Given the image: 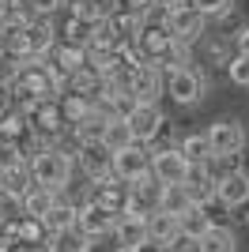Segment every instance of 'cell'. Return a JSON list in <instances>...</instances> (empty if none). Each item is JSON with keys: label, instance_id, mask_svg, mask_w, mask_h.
I'll use <instances>...</instances> for the list:
<instances>
[{"label": "cell", "instance_id": "4316f807", "mask_svg": "<svg viewBox=\"0 0 249 252\" xmlns=\"http://www.w3.org/2000/svg\"><path fill=\"white\" fill-rule=\"evenodd\" d=\"M189 207H193V203H189L181 185H163V189H159V211H166V215L177 219V215H185Z\"/></svg>", "mask_w": 249, "mask_h": 252}, {"label": "cell", "instance_id": "4dcf8cb0", "mask_svg": "<svg viewBox=\"0 0 249 252\" xmlns=\"http://www.w3.org/2000/svg\"><path fill=\"white\" fill-rule=\"evenodd\" d=\"M61 34H64V42H68V45H80V49H87V45H91V38H94V27L68 15V23H64V31H61Z\"/></svg>", "mask_w": 249, "mask_h": 252}, {"label": "cell", "instance_id": "d6a6232c", "mask_svg": "<svg viewBox=\"0 0 249 252\" xmlns=\"http://www.w3.org/2000/svg\"><path fill=\"white\" fill-rule=\"evenodd\" d=\"M227 75H230V83H234V87L249 91V57H238V53H234V61L227 64Z\"/></svg>", "mask_w": 249, "mask_h": 252}, {"label": "cell", "instance_id": "603a6c76", "mask_svg": "<svg viewBox=\"0 0 249 252\" xmlns=\"http://www.w3.org/2000/svg\"><path fill=\"white\" fill-rule=\"evenodd\" d=\"M42 226L49 230V237H53V233H68V230H76V203L57 200V203H53V211L42 219Z\"/></svg>", "mask_w": 249, "mask_h": 252}, {"label": "cell", "instance_id": "8992f818", "mask_svg": "<svg viewBox=\"0 0 249 252\" xmlns=\"http://www.w3.org/2000/svg\"><path fill=\"white\" fill-rule=\"evenodd\" d=\"M151 177H155L159 185H185L189 162L181 158V151H177V147L151 151Z\"/></svg>", "mask_w": 249, "mask_h": 252}, {"label": "cell", "instance_id": "f35d334b", "mask_svg": "<svg viewBox=\"0 0 249 252\" xmlns=\"http://www.w3.org/2000/svg\"><path fill=\"white\" fill-rule=\"evenodd\" d=\"M136 252H170V249H166V245H159V241H151V237H147V241L140 245V249H136Z\"/></svg>", "mask_w": 249, "mask_h": 252}, {"label": "cell", "instance_id": "8fae6325", "mask_svg": "<svg viewBox=\"0 0 249 252\" xmlns=\"http://www.w3.org/2000/svg\"><path fill=\"white\" fill-rule=\"evenodd\" d=\"M19 34H23V45H27L31 61H45L57 49V27H53V19H31V27H23Z\"/></svg>", "mask_w": 249, "mask_h": 252}, {"label": "cell", "instance_id": "ffe728a7", "mask_svg": "<svg viewBox=\"0 0 249 252\" xmlns=\"http://www.w3.org/2000/svg\"><path fill=\"white\" fill-rule=\"evenodd\" d=\"M174 45V38L166 34V27H144V34H140V42H136V49L144 53V61L159 64L163 61V53Z\"/></svg>", "mask_w": 249, "mask_h": 252}, {"label": "cell", "instance_id": "30bf717a", "mask_svg": "<svg viewBox=\"0 0 249 252\" xmlns=\"http://www.w3.org/2000/svg\"><path fill=\"white\" fill-rule=\"evenodd\" d=\"M215 185H219V173H215V162L208 166H189V177H185V196L193 207H204V203L215 200Z\"/></svg>", "mask_w": 249, "mask_h": 252}, {"label": "cell", "instance_id": "cb8c5ba5", "mask_svg": "<svg viewBox=\"0 0 249 252\" xmlns=\"http://www.w3.org/2000/svg\"><path fill=\"white\" fill-rule=\"evenodd\" d=\"M177 226H181V241H200L211 230V219L204 215V207H189L185 215H177Z\"/></svg>", "mask_w": 249, "mask_h": 252}, {"label": "cell", "instance_id": "44dd1931", "mask_svg": "<svg viewBox=\"0 0 249 252\" xmlns=\"http://www.w3.org/2000/svg\"><path fill=\"white\" fill-rule=\"evenodd\" d=\"M110 31H114V38L117 42H140V34H144V15H132V11H114V15H110Z\"/></svg>", "mask_w": 249, "mask_h": 252}, {"label": "cell", "instance_id": "e0dca14e", "mask_svg": "<svg viewBox=\"0 0 249 252\" xmlns=\"http://www.w3.org/2000/svg\"><path fill=\"white\" fill-rule=\"evenodd\" d=\"M61 200V196H57V192H49V189H38V185H31V189L23 192V200H19V215L23 219H45V215H49L53 211V203Z\"/></svg>", "mask_w": 249, "mask_h": 252}, {"label": "cell", "instance_id": "e575fe53", "mask_svg": "<svg viewBox=\"0 0 249 252\" xmlns=\"http://www.w3.org/2000/svg\"><path fill=\"white\" fill-rule=\"evenodd\" d=\"M23 4L31 8L34 19H53V15H57V8H61L64 0H23Z\"/></svg>", "mask_w": 249, "mask_h": 252}, {"label": "cell", "instance_id": "8d00e7d4", "mask_svg": "<svg viewBox=\"0 0 249 252\" xmlns=\"http://www.w3.org/2000/svg\"><path fill=\"white\" fill-rule=\"evenodd\" d=\"M124 11H132V15H147V11L155 8V0H121Z\"/></svg>", "mask_w": 249, "mask_h": 252}, {"label": "cell", "instance_id": "52a82bcc", "mask_svg": "<svg viewBox=\"0 0 249 252\" xmlns=\"http://www.w3.org/2000/svg\"><path fill=\"white\" fill-rule=\"evenodd\" d=\"M215 200H219L223 211L246 207V203H249V173H246V169H227V173H219Z\"/></svg>", "mask_w": 249, "mask_h": 252}, {"label": "cell", "instance_id": "7a4b0ae2", "mask_svg": "<svg viewBox=\"0 0 249 252\" xmlns=\"http://www.w3.org/2000/svg\"><path fill=\"white\" fill-rule=\"evenodd\" d=\"M208 147H211V158H238L249 143V128L242 125L238 117H215L204 132Z\"/></svg>", "mask_w": 249, "mask_h": 252}, {"label": "cell", "instance_id": "9c48e42d", "mask_svg": "<svg viewBox=\"0 0 249 252\" xmlns=\"http://www.w3.org/2000/svg\"><path fill=\"white\" fill-rule=\"evenodd\" d=\"M166 91V75L159 64H140L132 75H128V94L136 98V102H159V94Z\"/></svg>", "mask_w": 249, "mask_h": 252}, {"label": "cell", "instance_id": "ee69618b", "mask_svg": "<svg viewBox=\"0 0 249 252\" xmlns=\"http://www.w3.org/2000/svg\"><path fill=\"white\" fill-rule=\"evenodd\" d=\"M114 252H136V249H114Z\"/></svg>", "mask_w": 249, "mask_h": 252}, {"label": "cell", "instance_id": "b9f144b4", "mask_svg": "<svg viewBox=\"0 0 249 252\" xmlns=\"http://www.w3.org/2000/svg\"><path fill=\"white\" fill-rule=\"evenodd\" d=\"M8 211H11V200H4V196H0V222L8 219Z\"/></svg>", "mask_w": 249, "mask_h": 252}, {"label": "cell", "instance_id": "7bdbcfd3", "mask_svg": "<svg viewBox=\"0 0 249 252\" xmlns=\"http://www.w3.org/2000/svg\"><path fill=\"white\" fill-rule=\"evenodd\" d=\"M15 252H45V249H23V245H15Z\"/></svg>", "mask_w": 249, "mask_h": 252}, {"label": "cell", "instance_id": "277c9868", "mask_svg": "<svg viewBox=\"0 0 249 252\" xmlns=\"http://www.w3.org/2000/svg\"><path fill=\"white\" fill-rule=\"evenodd\" d=\"M166 34H170L177 45H189V49H193L197 42H204L208 19L200 15V11H193L189 4H181V8L166 11Z\"/></svg>", "mask_w": 249, "mask_h": 252}, {"label": "cell", "instance_id": "f546056e", "mask_svg": "<svg viewBox=\"0 0 249 252\" xmlns=\"http://www.w3.org/2000/svg\"><path fill=\"white\" fill-rule=\"evenodd\" d=\"M61 113H64V125L72 128V125H80V121H87V117H91V102H87V98H80V94H64V98H61Z\"/></svg>", "mask_w": 249, "mask_h": 252}, {"label": "cell", "instance_id": "7402d4cb", "mask_svg": "<svg viewBox=\"0 0 249 252\" xmlns=\"http://www.w3.org/2000/svg\"><path fill=\"white\" fill-rule=\"evenodd\" d=\"M177 151H181V158H185L189 166H208V162H211V147H208L204 132H189V136H181Z\"/></svg>", "mask_w": 249, "mask_h": 252}, {"label": "cell", "instance_id": "d4e9b609", "mask_svg": "<svg viewBox=\"0 0 249 252\" xmlns=\"http://www.w3.org/2000/svg\"><path fill=\"white\" fill-rule=\"evenodd\" d=\"M102 136H106V117H98V113H91L87 121L72 125L76 147H94V143H102Z\"/></svg>", "mask_w": 249, "mask_h": 252}, {"label": "cell", "instance_id": "d590c367", "mask_svg": "<svg viewBox=\"0 0 249 252\" xmlns=\"http://www.w3.org/2000/svg\"><path fill=\"white\" fill-rule=\"evenodd\" d=\"M15 162H23V158L15 155V147H11L8 139H0V173H4L8 166H15Z\"/></svg>", "mask_w": 249, "mask_h": 252}, {"label": "cell", "instance_id": "9a60e30c", "mask_svg": "<svg viewBox=\"0 0 249 252\" xmlns=\"http://www.w3.org/2000/svg\"><path fill=\"white\" fill-rule=\"evenodd\" d=\"M114 237H117V249H140V245L147 241V219L144 215H132V211L117 215Z\"/></svg>", "mask_w": 249, "mask_h": 252}, {"label": "cell", "instance_id": "f6af8a7d", "mask_svg": "<svg viewBox=\"0 0 249 252\" xmlns=\"http://www.w3.org/2000/svg\"><path fill=\"white\" fill-rule=\"evenodd\" d=\"M64 4H80V0H64Z\"/></svg>", "mask_w": 249, "mask_h": 252}, {"label": "cell", "instance_id": "6da1fadb", "mask_svg": "<svg viewBox=\"0 0 249 252\" xmlns=\"http://www.w3.org/2000/svg\"><path fill=\"white\" fill-rule=\"evenodd\" d=\"M27 169H31V185H38V189H49L57 192V196H64L68 192V185H72V155H64L61 147L53 151H38V155L27 162Z\"/></svg>", "mask_w": 249, "mask_h": 252}, {"label": "cell", "instance_id": "d6986e66", "mask_svg": "<svg viewBox=\"0 0 249 252\" xmlns=\"http://www.w3.org/2000/svg\"><path fill=\"white\" fill-rule=\"evenodd\" d=\"M27 189H31V169H27V162H15V166H8L0 173V196L11 200L15 207H19V200H23Z\"/></svg>", "mask_w": 249, "mask_h": 252}, {"label": "cell", "instance_id": "ba28073f", "mask_svg": "<svg viewBox=\"0 0 249 252\" xmlns=\"http://www.w3.org/2000/svg\"><path fill=\"white\" fill-rule=\"evenodd\" d=\"M110 169H114V177L121 181V185H128V181H136V177H147V173H151V151L132 143V147H124V151L114 155V166Z\"/></svg>", "mask_w": 249, "mask_h": 252}, {"label": "cell", "instance_id": "5b68a950", "mask_svg": "<svg viewBox=\"0 0 249 252\" xmlns=\"http://www.w3.org/2000/svg\"><path fill=\"white\" fill-rule=\"evenodd\" d=\"M204 91H208V79H204V72H200L197 64L166 75V94L174 98L177 105H197L200 98H204Z\"/></svg>", "mask_w": 249, "mask_h": 252}, {"label": "cell", "instance_id": "ac0fdd59", "mask_svg": "<svg viewBox=\"0 0 249 252\" xmlns=\"http://www.w3.org/2000/svg\"><path fill=\"white\" fill-rule=\"evenodd\" d=\"M147 237L159 241V245H166V249H177V241H181V226H177L174 215L155 211V215H147Z\"/></svg>", "mask_w": 249, "mask_h": 252}, {"label": "cell", "instance_id": "60d3db41", "mask_svg": "<svg viewBox=\"0 0 249 252\" xmlns=\"http://www.w3.org/2000/svg\"><path fill=\"white\" fill-rule=\"evenodd\" d=\"M0 252H15V241H11L8 233H0Z\"/></svg>", "mask_w": 249, "mask_h": 252}, {"label": "cell", "instance_id": "7dc6e473", "mask_svg": "<svg viewBox=\"0 0 249 252\" xmlns=\"http://www.w3.org/2000/svg\"><path fill=\"white\" fill-rule=\"evenodd\" d=\"M170 252H181V249H170Z\"/></svg>", "mask_w": 249, "mask_h": 252}, {"label": "cell", "instance_id": "2e32d148", "mask_svg": "<svg viewBox=\"0 0 249 252\" xmlns=\"http://www.w3.org/2000/svg\"><path fill=\"white\" fill-rule=\"evenodd\" d=\"M53 57V72L64 75V79H72L76 72H83L87 68V49H80V45H68V42H57V49L49 53Z\"/></svg>", "mask_w": 249, "mask_h": 252}, {"label": "cell", "instance_id": "7c38bea8", "mask_svg": "<svg viewBox=\"0 0 249 252\" xmlns=\"http://www.w3.org/2000/svg\"><path fill=\"white\" fill-rule=\"evenodd\" d=\"M72 166L76 169H83V177L91 181H102V177H110L114 173V155L102 147V143H94V147H76V155H72Z\"/></svg>", "mask_w": 249, "mask_h": 252}, {"label": "cell", "instance_id": "5bb4252c", "mask_svg": "<svg viewBox=\"0 0 249 252\" xmlns=\"http://www.w3.org/2000/svg\"><path fill=\"white\" fill-rule=\"evenodd\" d=\"M181 252H234L238 249V237L227 222H211V230L200 237V241H177Z\"/></svg>", "mask_w": 249, "mask_h": 252}, {"label": "cell", "instance_id": "ab89813d", "mask_svg": "<svg viewBox=\"0 0 249 252\" xmlns=\"http://www.w3.org/2000/svg\"><path fill=\"white\" fill-rule=\"evenodd\" d=\"M181 4H189V0H155V8H163V11H174Z\"/></svg>", "mask_w": 249, "mask_h": 252}, {"label": "cell", "instance_id": "1f68e13d", "mask_svg": "<svg viewBox=\"0 0 249 252\" xmlns=\"http://www.w3.org/2000/svg\"><path fill=\"white\" fill-rule=\"evenodd\" d=\"M189 8L200 11L204 19H227L234 11V0H189Z\"/></svg>", "mask_w": 249, "mask_h": 252}, {"label": "cell", "instance_id": "3957f363", "mask_svg": "<svg viewBox=\"0 0 249 252\" xmlns=\"http://www.w3.org/2000/svg\"><path fill=\"white\" fill-rule=\"evenodd\" d=\"M124 125L132 132V143L140 147H151L159 136V128L166 125V113L159 109V102H136L128 113H124Z\"/></svg>", "mask_w": 249, "mask_h": 252}, {"label": "cell", "instance_id": "74e56055", "mask_svg": "<svg viewBox=\"0 0 249 252\" xmlns=\"http://www.w3.org/2000/svg\"><path fill=\"white\" fill-rule=\"evenodd\" d=\"M234 53H238V57H249V23H242V31L234 34Z\"/></svg>", "mask_w": 249, "mask_h": 252}, {"label": "cell", "instance_id": "bcb514c9", "mask_svg": "<svg viewBox=\"0 0 249 252\" xmlns=\"http://www.w3.org/2000/svg\"><path fill=\"white\" fill-rule=\"evenodd\" d=\"M0 11H4V0H0Z\"/></svg>", "mask_w": 249, "mask_h": 252}, {"label": "cell", "instance_id": "836d02e7", "mask_svg": "<svg viewBox=\"0 0 249 252\" xmlns=\"http://www.w3.org/2000/svg\"><path fill=\"white\" fill-rule=\"evenodd\" d=\"M204 45H208V61H223V64L234 61V53H230V45L223 42V38H208L204 34Z\"/></svg>", "mask_w": 249, "mask_h": 252}, {"label": "cell", "instance_id": "484cf974", "mask_svg": "<svg viewBox=\"0 0 249 252\" xmlns=\"http://www.w3.org/2000/svg\"><path fill=\"white\" fill-rule=\"evenodd\" d=\"M102 147L110 151V155H117V151H124V147H132V132H128V125H124V117H110V121H106Z\"/></svg>", "mask_w": 249, "mask_h": 252}, {"label": "cell", "instance_id": "f1b7e54d", "mask_svg": "<svg viewBox=\"0 0 249 252\" xmlns=\"http://www.w3.org/2000/svg\"><path fill=\"white\" fill-rule=\"evenodd\" d=\"M23 136H27V117L19 109H4L0 113V139H8L11 147H15Z\"/></svg>", "mask_w": 249, "mask_h": 252}, {"label": "cell", "instance_id": "83f0119b", "mask_svg": "<svg viewBox=\"0 0 249 252\" xmlns=\"http://www.w3.org/2000/svg\"><path fill=\"white\" fill-rule=\"evenodd\" d=\"M15 241H19L23 249H45V245H49V230H45L38 219H23L19 222V237H15Z\"/></svg>", "mask_w": 249, "mask_h": 252}, {"label": "cell", "instance_id": "4fadbf2b", "mask_svg": "<svg viewBox=\"0 0 249 252\" xmlns=\"http://www.w3.org/2000/svg\"><path fill=\"white\" fill-rule=\"evenodd\" d=\"M114 215H106L102 207H94V203H83L76 207V230H80L83 241H102L106 233H114Z\"/></svg>", "mask_w": 249, "mask_h": 252}]
</instances>
